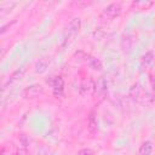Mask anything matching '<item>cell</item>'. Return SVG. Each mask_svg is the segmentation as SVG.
I'll return each instance as SVG.
<instances>
[{
    "instance_id": "6da1fadb",
    "label": "cell",
    "mask_w": 155,
    "mask_h": 155,
    "mask_svg": "<svg viewBox=\"0 0 155 155\" xmlns=\"http://www.w3.org/2000/svg\"><path fill=\"white\" fill-rule=\"evenodd\" d=\"M80 27H81V19L79 17H74V18H71L69 21V23L65 25L64 31H63V41H64V45L69 44L76 36V34L80 30Z\"/></svg>"
},
{
    "instance_id": "7a4b0ae2",
    "label": "cell",
    "mask_w": 155,
    "mask_h": 155,
    "mask_svg": "<svg viewBox=\"0 0 155 155\" xmlns=\"http://www.w3.org/2000/svg\"><path fill=\"white\" fill-rule=\"evenodd\" d=\"M120 13H121V5L119 2H111L102 11L101 18L104 21H111L116 18Z\"/></svg>"
},
{
    "instance_id": "3957f363",
    "label": "cell",
    "mask_w": 155,
    "mask_h": 155,
    "mask_svg": "<svg viewBox=\"0 0 155 155\" xmlns=\"http://www.w3.org/2000/svg\"><path fill=\"white\" fill-rule=\"evenodd\" d=\"M53 90V94L56 97H61L63 96V91H64V81L61 76H52L48 81H47Z\"/></svg>"
},
{
    "instance_id": "277c9868",
    "label": "cell",
    "mask_w": 155,
    "mask_h": 155,
    "mask_svg": "<svg viewBox=\"0 0 155 155\" xmlns=\"http://www.w3.org/2000/svg\"><path fill=\"white\" fill-rule=\"evenodd\" d=\"M41 92H42V87H41L40 85H31V86H28V87L24 90L23 97L27 98V99L35 98V97H38Z\"/></svg>"
},
{
    "instance_id": "5b68a950",
    "label": "cell",
    "mask_w": 155,
    "mask_h": 155,
    "mask_svg": "<svg viewBox=\"0 0 155 155\" xmlns=\"http://www.w3.org/2000/svg\"><path fill=\"white\" fill-rule=\"evenodd\" d=\"M134 42H136L134 36H133V35H131V34H127V35H125V36L122 38V40H121V47H122V50H124V51L130 52V51L132 50V47H133Z\"/></svg>"
},
{
    "instance_id": "8992f818",
    "label": "cell",
    "mask_w": 155,
    "mask_h": 155,
    "mask_svg": "<svg viewBox=\"0 0 155 155\" xmlns=\"http://www.w3.org/2000/svg\"><path fill=\"white\" fill-rule=\"evenodd\" d=\"M48 65H50V59L47 57H41L35 63V71L39 73V74H42V73H45L47 70Z\"/></svg>"
},
{
    "instance_id": "52a82bcc",
    "label": "cell",
    "mask_w": 155,
    "mask_h": 155,
    "mask_svg": "<svg viewBox=\"0 0 155 155\" xmlns=\"http://www.w3.org/2000/svg\"><path fill=\"white\" fill-rule=\"evenodd\" d=\"M24 73H25V68H21V69H18V70H16L11 76H10V79L7 80V82L4 85V90L8 86V85H12L13 82H16V81H18V80H21L22 78H23V75H24Z\"/></svg>"
},
{
    "instance_id": "ba28073f",
    "label": "cell",
    "mask_w": 155,
    "mask_h": 155,
    "mask_svg": "<svg viewBox=\"0 0 155 155\" xmlns=\"http://www.w3.org/2000/svg\"><path fill=\"white\" fill-rule=\"evenodd\" d=\"M142 94H143V90L139 85H133L130 90V98L133 101V102H137V101H140L142 98Z\"/></svg>"
},
{
    "instance_id": "9c48e42d",
    "label": "cell",
    "mask_w": 155,
    "mask_h": 155,
    "mask_svg": "<svg viewBox=\"0 0 155 155\" xmlns=\"http://www.w3.org/2000/svg\"><path fill=\"white\" fill-rule=\"evenodd\" d=\"M153 150V145L149 140H145L142 143L140 148H139V155H150Z\"/></svg>"
},
{
    "instance_id": "30bf717a",
    "label": "cell",
    "mask_w": 155,
    "mask_h": 155,
    "mask_svg": "<svg viewBox=\"0 0 155 155\" xmlns=\"http://www.w3.org/2000/svg\"><path fill=\"white\" fill-rule=\"evenodd\" d=\"M87 63H88L90 68H92L94 70H101L102 69V62L96 57H88L87 58Z\"/></svg>"
},
{
    "instance_id": "8fae6325",
    "label": "cell",
    "mask_w": 155,
    "mask_h": 155,
    "mask_svg": "<svg viewBox=\"0 0 155 155\" xmlns=\"http://www.w3.org/2000/svg\"><path fill=\"white\" fill-rule=\"evenodd\" d=\"M88 126L92 132H96L98 130V121H97V117L94 116V113H91V115L88 117Z\"/></svg>"
},
{
    "instance_id": "7c38bea8",
    "label": "cell",
    "mask_w": 155,
    "mask_h": 155,
    "mask_svg": "<svg viewBox=\"0 0 155 155\" xmlns=\"http://www.w3.org/2000/svg\"><path fill=\"white\" fill-rule=\"evenodd\" d=\"M153 5V2H148L145 4L144 1H137V2H133V6L138 7V10H147L148 7H150Z\"/></svg>"
},
{
    "instance_id": "4fadbf2b",
    "label": "cell",
    "mask_w": 155,
    "mask_h": 155,
    "mask_svg": "<svg viewBox=\"0 0 155 155\" xmlns=\"http://www.w3.org/2000/svg\"><path fill=\"white\" fill-rule=\"evenodd\" d=\"M153 57H154L153 53H151V52H148V53L143 57V62H144L145 64H147V63H150V62H153Z\"/></svg>"
},
{
    "instance_id": "5bb4252c",
    "label": "cell",
    "mask_w": 155,
    "mask_h": 155,
    "mask_svg": "<svg viewBox=\"0 0 155 155\" xmlns=\"http://www.w3.org/2000/svg\"><path fill=\"white\" fill-rule=\"evenodd\" d=\"M78 155H93V151L90 149V148H85V149H81Z\"/></svg>"
},
{
    "instance_id": "9a60e30c",
    "label": "cell",
    "mask_w": 155,
    "mask_h": 155,
    "mask_svg": "<svg viewBox=\"0 0 155 155\" xmlns=\"http://www.w3.org/2000/svg\"><path fill=\"white\" fill-rule=\"evenodd\" d=\"M17 155H27V153H25L24 150H21V151H19V153H18Z\"/></svg>"
}]
</instances>
